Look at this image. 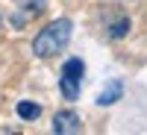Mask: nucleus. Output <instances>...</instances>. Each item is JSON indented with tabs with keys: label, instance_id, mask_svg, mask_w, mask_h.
Returning <instances> with one entry per match:
<instances>
[{
	"label": "nucleus",
	"instance_id": "obj_1",
	"mask_svg": "<svg viewBox=\"0 0 147 135\" xmlns=\"http://www.w3.org/2000/svg\"><path fill=\"white\" fill-rule=\"evenodd\" d=\"M71 21L68 18H59L53 24H47V27L35 35V41H32V53L35 56H41V59H50L56 53H62L68 41H71Z\"/></svg>",
	"mask_w": 147,
	"mask_h": 135
},
{
	"label": "nucleus",
	"instance_id": "obj_2",
	"mask_svg": "<svg viewBox=\"0 0 147 135\" xmlns=\"http://www.w3.org/2000/svg\"><path fill=\"white\" fill-rule=\"evenodd\" d=\"M82 62L80 59H68L62 68V79H59V88H62L65 100H77L80 97V82H82Z\"/></svg>",
	"mask_w": 147,
	"mask_h": 135
},
{
	"label": "nucleus",
	"instance_id": "obj_3",
	"mask_svg": "<svg viewBox=\"0 0 147 135\" xmlns=\"http://www.w3.org/2000/svg\"><path fill=\"white\" fill-rule=\"evenodd\" d=\"M80 129H82V126H80L77 112H71V109L56 112V118H53V132H56V135H77Z\"/></svg>",
	"mask_w": 147,
	"mask_h": 135
},
{
	"label": "nucleus",
	"instance_id": "obj_4",
	"mask_svg": "<svg viewBox=\"0 0 147 135\" xmlns=\"http://www.w3.org/2000/svg\"><path fill=\"white\" fill-rule=\"evenodd\" d=\"M121 91H124V85H121L118 79H112V82H109L106 88L100 91V97H97V103H100V106H112V103L118 100V97H121Z\"/></svg>",
	"mask_w": 147,
	"mask_h": 135
},
{
	"label": "nucleus",
	"instance_id": "obj_5",
	"mask_svg": "<svg viewBox=\"0 0 147 135\" xmlns=\"http://www.w3.org/2000/svg\"><path fill=\"white\" fill-rule=\"evenodd\" d=\"M18 115L24 118V120H35L41 115V109L35 106V103H18Z\"/></svg>",
	"mask_w": 147,
	"mask_h": 135
},
{
	"label": "nucleus",
	"instance_id": "obj_6",
	"mask_svg": "<svg viewBox=\"0 0 147 135\" xmlns=\"http://www.w3.org/2000/svg\"><path fill=\"white\" fill-rule=\"evenodd\" d=\"M127 30H129V18H121V21H115V24H112L109 35H112V38H124Z\"/></svg>",
	"mask_w": 147,
	"mask_h": 135
},
{
	"label": "nucleus",
	"instance_id": "obj_7",
	"mask_svg": "<svg viewBox=\"0 0 147 135\" xmlns=\"http://www.w3.org/2000/svg\"><path fill=\"white\" fill-rule=\"evenodd\" d=\"M0 24H3V18H0Z\"/></svg>",
	"mask_w": 147,
	"mask_h": 135
}]
</instances>
